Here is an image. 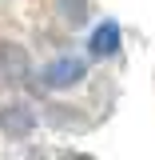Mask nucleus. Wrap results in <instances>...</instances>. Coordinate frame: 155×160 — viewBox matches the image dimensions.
I'll use <instances>...</instances> for the list:
<instances>
[{
	"label": "nucleus",
	"instance_id": "obj_3",
	"mask_svg": "<svg viewBox=\"0 0 155 160\" xmlns=\"http://www.w3.org/2000/svg\"><path fill=\"white\" fill-rule=\"evenodd\" d=\"M36 128V112H32V104H4L0 108V132L4 136H28Z\"/></svg>",
	"mask_w": 155,
	"mask_h": 160
},
{
	"label": "nucleus",
	"instance_id": "obj_6",
	"mask_svg": "<svg viewBox=\"0 0 155 160\" xmlns=\"http://www.w3.org/2000/svg\"><path fill=\"white\" fill-rule=\"evenodd\" d=\"M68 160H96V156H84V152H76V156H68Z\"/></svg>",
	"mask_w": 155,
	"mask_h": 160
},
{
	"label": "nucleus",
	"instance_id": "obj_5",
	"mask_svg": "<svg viewBox=\"0 0 155 160\" xmlns=\"http://www.w3.org/2000/svg\"><path fill=\"white\" fill-rule=\"evenodd\" d=\"M60 16L68 24H84L88 20V0H60Z\"/></svg>",
	"mask_w": 155,
	"mask_h": 160
},
{
	"label": "nucleus",
	"instance_id": "obj_2",
	"mask_svg": "<svg viewBox=\"0 0 155 160\" xmlns=\"http://www.w3.org/2000/svg\"><path fill=\"white\" fill-rule=\"evenodd\" d=\"M24 80H28V52L12 40H0V84H24Z\"/></svg>",
	"mask_w": 155,
	"mask_h": 160
},
{
	"label": "nucleus",
	"instance_id": "obj_4",
	"mask_svg": "<svg viewBox=\"0 0 155 160\" xmlns=\"http://www.w3.org/2000/svg\"><path fill=\"white\" fill-rule=\"evenodd\" d=\"M88 48H92V56H112V52L119 48V28L112 24V20H103L96 32H92V44H88Z\"/></svg>",
	"mask_w": 155,
	"mask_h": 160
},
{
	"label": "nucleus",
	"instance_id": "obj_1",
	"mask_svg": "<svg viewBox=\"0 0 155 160\" xmlns=\"http://www.w3.org/2000/svg\"><path fill=\"white\" fill-rule=\"evenodd\" d=\"M84 80V60L80 56H56L44 68V88H76Z\"/></svg>",
	"mask_w": 155,
	"mask_h": 160
}]
</instances>
